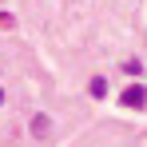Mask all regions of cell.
<instances>
[{
  "label": "cell",
  "instance_id": "obj_1",
  "mask_svg": "<svg viewBox=\"0 0 147 147\" xmlns=\"http://www.w3.org/2000/svg\"><path fill=\"white\" fill-rule=\"evenodd\" d=\"M119 99H123V107H135V111H139V107L147 103V92L139 88V84H135V88H127V92H123Z\"/></svg>",
  "mask_w": 147,
  "mask_h": 147
},
{
  "label": "cell",
  "instance_id": "obj_2",
  "mask_svg": "<svg viewBox=\"0 0 147 147\" xmlns=\"http://www.w3.org/2000/svg\"><path fill=\"white\" fill-rule=\"evenodd\" d=\"M103 92H107V84H103V76H96L92 80V96H103Z\"/></svg>",
  "mask_w": 147,
  "mask_h": 147
},
{
  "label": "cell",
  "instance_id": "obj_3",
  "mask_svg": "<svg viewBox=\"0 0 147 147\" xmlns=\"http://www.w3.org/2000/svg\"><path fill=\"white\" fill-rule=\"evenodd\" d=\"M123 72H127V76H139V72H143V64H139V60H127V68H123Z\"/></svg>",
  "mask_w": 147,
  "mask_h": 147
},
{
  "label": "cell",
  "instance_id": "obj_4",
  "mask_svg": "<svg viewBox=\"0 0 147 147\" xmlns=\"http://www.w3.org/2000/svg\"><path fill=\"white\" fill-rule=\"evenodd\" d=\"M32 127H36V135H48V119H44V115H36V123H32Z\"/></svg>",
  "mask_w": 147,
  "mask_h": 147
},
{
  "label": "cell",
  "instance_id": "obj_5",
  "mask_svg": "<svg viewBox=\"0 0 147 147\" xmlns=\"http://www.w3.org/2000/svg\"><path fill=\"white\" fill-rule=\"evenodd\" d=\"M0 24H12V20H8V16H0Z\"/></svg>",
  "mask_w": 147,
  "mask_h": 147
},
{
  "label": "cell",
  "instance_id": "obj_6",
  "mask_svg": "<svg viewBox=\"0 0 147 147\" xmlns=\"http://www.w3.org/2000/svg\"><path fill=\"white\" fill-rule=\"evenodd\" d=\"M0 103H4V92H0Z\"/></svg>",
  "mask_w": 147,
  "mask_h": 147
}]
</instances>
